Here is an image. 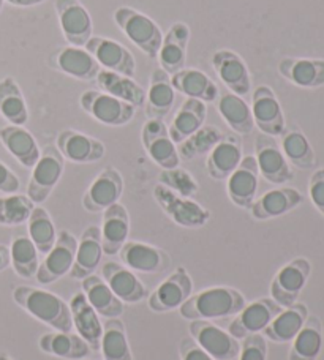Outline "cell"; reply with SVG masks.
I'll use <instances>...</instances> for the list:
<instances>
[{"label":"cell","mask_w":324,"mask_h":360,"mask_svg":"<svg viewBox=\"0 0 324 360\" xmlns=\"http://www.w3.org/2000/svg\"><path fill=\"white\" fill-rule=\"evenodd\" d=\"M57 149L63 158L73 163H95L105 157V146L101 141L76 130H63L57 136Z\"/></svg>","instance_id":"cell-22"},{"label":"cell","mask_w":324,"mask_h":360,"mask_svg":"<svg viewBox=\"0 0 324 360\" xmlns=\"http://www.w3.org/2000/svg\"><path fill=\"white\" fill-rule=\"evenodd\" d=\"M189 332L194 342L213 360H232L241 351L237 338L212 321H190Z\"/></svg>","instance_id":"cell-7"},{"label":"cell","mask_w":324,"mask_h":360,"mask_svg":"<svg viewBox=\"0 0 324 360\" xmlns=\"http://www.w3.org/2000/svg\"><path fill=\"white\" fill-rule=\"evenodd\" d=\"M65 158L56 146H46L40 153V158L32 168V176L27 185V198L34 204L46 201L51 193L59 184L63 174Z\"/></svg>","instance_id":"cell-4"},{"label":"cell","mask_w":324,"mask_h":360,"mask_svg":"<svg viewBox=\"0 0 324 360\" xmlns=\"http://www.w3.org/2000/svg\"><path fill=\"white\" fill-rule=\"evenodd\" d=\"M242 144L236 136H223L207 155V174L213 180H226L241 163Z\"/></svg>","instance_id":"cell-28"},{"label":"cell","mask_w":324,"mask_h":360,"mask_svg":"<svg viewBox=\"0 0 324 360\" xmlns=\"http://www.w3.org/2000/svg\"><path fill=\"white\" fill-rule=\"evenodd\" d=\"M27 229L30 240L34 242L38 253L46 256L57 239L56 226L48 210L43 207H34L27 220Z\"/></svg>","instance_id":"cell-44"},{"label":"cell","mask_w":324,"mask_h":360,"mask_svg":"<svg viewBox=\"0 0 324 360\" xmlns=\"http://www.w3.org/2000/svg\"><path fill=\"white\" fill-rule=\"evenodd\" d=\"M176 100V90L171 84V76L161 68H155L151 76V86L146 92L147 119L163 120L171 112Z\"/></svg>","instance_id":"cell-30"},{"label":"cell","mask_w":324,"mask_h":360,"mask_svg":"<svg viewBox=\"0 0 324 360\" xmlns=\"http://www.w3.org/2000/svg\"><path fill=\"white\" fill-rule=\"evenodd\" d=\"M282 307L272 297H261L245 305L228 326V332L237 340L251 333H261L268 324L280 313Z\"/></svg>","instance_id":"cell-12"},{"label":"cell","mask_w":324,"mask_h":360,"mask_svg":"<svg viewBox=\"0 0 324 360\" xmlns=\"http://www.w3.org/2000/svg\"><path fill=\"white\" fill-rule=\"evenodd\" d=\"M312 266L306 258H296L278 270L270 285V297L282 308L294 305L307 285Z\"/></svg>","instance_id":"cell-8"},{"label":"cell","mask_w":324,"mask_h":360,"mask_svg":"<svg viewBox=\"0 0 324 360\" xmlns=\"http://www.w3.org/2000/svg\"><path fill=\"white\" fill-rule=\"evenodd\" d=\"M154 198L165 214L182 228H203L211 218V212L203 205L194 202L190 198L176 195L160 184L154 188Z\"/></svg>","instance_id":"cell-5"},{"label":"cell","mask_w":324,"mask_h":360,"mask_svg":"<svg viewBox=\"0 0 324 360\" xmlns=\"http://www.w3.org/2000/svg\"><path fill=\"white\" fill-rule=\"evenodd\" d=\"M51 65L80 81H94L100 73V63L84 48L65 46L51 57Z\"/></svg>","instance_id":"cell-23"},{"label":"cell","mask_w":324,"mask_h":360,"mask_svg":"<svg viewBox=\"0 0 324 360\" xmlns=\"http://www.w3.org/2000/svg\"><path fill=\"white\" fill-rule=\"evenodd\" d=\"M101 278L124 304H138L147 297V289L132 270L114 261L101 266Z\"/></svg>","instance_id":"cell-21"},{"label":"cell","mask_w":324,"mask_h":360,"mask_svg":"<svg viewBox=\"0 0 324 360\" xmlns=\"http://www.w3.org/2000/svg\"><path fill=\"white\" fill-rule=\"evenodd\" d=\"M174 90L184 94L187 98H197L201 101H217L218 87L204 72L197 68H184L171 76Z\"/></svg>","instance_id":"cell-37"},{"label":"cell","mask_w":324,"mask_h":360,"mask_svg":"<svg viewBox=\"0 0 324 360\" xmlns=\"http://www.w3.org/2000/svg\"><path fill=\"white\" fill-rule=\"evenodd\" d=\"M282 152L289 163L299 169H312L316 165L315 152L304 133L293 130L283 134Z\"/></svg>","instance_id":"cell-45"},{"label":"cell","mask_w":324,"mask_h":360,"mask_svg":"<svg viewBox=\"0 0 324 360\" xmlns=\"http://www.w3.org/2000/svg\"><path fill=\"white\" fill-rule=\"evenodd\" d=\"M82 292L94 307V310L105 318H119L125 311V305L116 294L111 291L105 280L99 275H89L81 280Z\"/></svg>","instance_id":"cell-33"},{"label":"cell","mask_w":324,"mask_h":360,"mask_svg":"<svg viewBox=\"0 0 324 360\" xmlns=\"http://www.w3.org/2000/svg\"><path fill=\"white\" fill-rule=\"evenodd\" d=\"M0 115L10 125L23 127L29 120V109L18 82L6 76L0 81Z\"/></svg>","instance_id":"cell-41"},{"label":"cell","mask_w":324,"mask_h":360,"mask_svg":"<svg viewBox=\"0 0 324 360\" xmlns=\"http://www.w3.org/2000/svg\"><path fill=\"white\" fill-rule=\"evenodd\" d=\"M0 360H11V359L5 354H0Z\"/></svg>","instance_id":"cell-55"},{"label":"cell","mask_w":324,"mask_h":360,"mask_svg":"<svg viewBox=\"0 0 324 360\" xmlns=\"http://www.w3.org/2000/svg\"><path fill=\"white\" fill-rule=\"evenodd\" d=\"M207 115V106L204 101L197 98H187L179 111L174 115L170 128V136L174 144L184 143L187 138L197 133L204 125Z\"/></svg>","instance_id":"cell-35"},{"label":"cell","mask_w":324,"mask_h":360,"mask_svg":"<svg viewBox=\"0 0 324 360\" xmlns=\"http://www.w3.org/2000/svg\"><path fill=\"white\" fill-rule=\"evenodd\" d=\"M84 49L94 56V59L100 63V67L109 72L119 73L133 78L136 75V62L133 54L124 46L106 37H90Z\"/></svg>","instance_id":"cell-16"},{"label":"cell","mask_w":324,"mask_h":360,"mask_svg":"<svg viewBox=\"0 0 324 360\" xmlns=\"http://www.w3.org/2000/svg\"><path fill=\"white\" fill-rule=\"evenodd\" d=\"M259 169L254 155L242 157L236 171L226 179V191L231 202L241 209H249L256 199Z\"/></svg>","instance_id":"cell-20"},{"label":"cell","mask_w":324,"mask_h":360,"mask_svg":"<svg viewBox=\"0 0 324 360\" xmlns=\"http://www.w3.org/2000/svg\"><path fill=\"white\" fill-rule=\"evenodd\" d=\"M95 81L101 92L116 96V98H119L125 103H130V105L135 108L144 106L146 90L142 89L133 78H128V76L101 68Z\"/></svg>","instance_id":"cell-36"},{"label":"cell","mask_w":324,"mask_h":360,"mask_svg":"<svg viewBox=\"0 0 324 360\" xmlns=\"http://www.w3.org/2000/svg\"><path fill=\"white\" fill-rule=\"evenodd\" d=\"M218 112L228 124L232 131L237 134H250L254 131L255 124L251 117V109L242 96L226 92L217 98Z\"/></svg>","instance_id":"cell-39"},{"label":"cell","mask_w":324,"mask_h":360,"mask_svg":"<svg viewBox=\"0 0 324 360\" xmlns=\"http://www.w3.org/2000/svg\"><path fill=\"white\" fill-rule=\"evenodd\" d=\"M56 13L68 46L84 48L94 32L92 18L80 0H56Z\"/></svg>","instance_id":"cell-10"},{"label":"cell","mask_w":324,"mask_h":360,"mask_svg":"<svg viewBox=\"0 0 324 360\" xmlns=\"http://www.w3.org/2000/svg\"><path fill=\"white\" fill-rule=\"evenodd\" d=\"M100 234L103 253L109 256L118 255L130 234V217L125 205L116 202L103 212Z\"/></svg>","instance_id":"cell-27"},{"label":"cell","mask_w":324,"mask_h":360,"mask_svg":"<svg viewBox=\"0 0 324 360\" xmlns=\"http://www.w3.org/2000/svg\"><path fill=\"white\" fill-rule=\"evenodd\" d=\"M244 342L239 351V360H266L268 357V345L261 333H251L242 338Z\"/></svg>","instance_id":"cell-49"},{"label":"cell","mask_w":324,"mask_h":360,"mask_svg":"<svg viewBox=\"0 0 324 360\" xmlns=\"http://www.w3.org/2000/svg\"><path fill=\"white\" fill-rule=\"evenodd\" d=\"M278 73L285 79L302 89H318L324 86V60L287 57L278 63Z\"/></svg>","instance_id":"cell-31"},{"label":"cell","mask_w":324,"mask_h":360,"mask_svg":"<svg viewBox=\"0 0 324 360\" xmlns=\"http://www.w3.org/2000/svg\"><path fill=\"white\" fill-rule=\"evenodd\" d=\"M323 348V327L318 316H309L291 345L288 360H316Z\"/></svg>","instance_id":"cell-40"},{"label":"cell","mask_w":324,"mask_h":360,"mask_svg":"<svg viewBox=\"0 0 324 360\" xmlns=\"http://www.w3.org/2000/svg\"><path fill=\"white\" fill-rule=\"evenodd\" d=\"M251 117L258 130L268 136L277 138L285 133V115L280 103L269 86H259L251 94Z\"/></svg>","instance_id":"cell-11"},{"label":"cell","mask_w":324,"mask_h":360,"mask_svg":"<svg viewBox=\"0 0 324 360\" xmlns=\"http://www.w3.org/2000/svg\"><path fill=\"white\" fill-rule=\"evenodd\" d=\"M307 318L309 308L304 304H294L291 307L282 308L280 313L261 332V335L269 338L274 343L293 342V338L302 329Z\"/></svg>","instance_id":"cell-32"},{"label":"cell","mask_w":324,"mask_h":360,"mask_svg":"<svg viewBox=\"0 0 324 360\" xmlns=\"http://www.w3.org/2000/svg\"><path fill=\"white\" fill-rule=\"evenodd\" d=\"M118 255L124 266L135 272L160 274L171 266V258L165 250L142 242L127 240Z\"/></svg>","instance_id":"cell-19"},{"label":"cell","mask_w":324,"mask_h":360,"mask_svg":"<svg viewBox=\"0 0 324 360\" xmlns=\"http://www.w3.org/2000/svg\"><path fill=\"white\" fill-rule=\"evenodd\" d=\"M35 204L24 195L0 196V224L4 226H18L29 220Z\"/></svg>","instance_id":"cell-47"},{"label":"cell","mask_w":324,"mask_h":360,"mask_svg":"<svg viewBox=\"0 0 324 360\" xmlns=\"http://www.w3.org/2000/svg\"><path fill=\"white\" fill-rule=\"evenodd\" d=\"M103 247L101 234L99 226H89L84 231L80 242H77L76 256L73 267L70 270V276L75 280H82L92 275L101 261Z\"/></svg>","instance_id":"cell-29"},{"label":"cell","mask_w":324,"mask_h":360,"mask_svg":"<svg viewBox=\"0 0 324 360\" xmlns=\"http://www.w3.org/2000/svg\"><path fill=\"white\" fill-rule=\"evenodd\" d=\"M11 5H16V6H30V5H37V4H42L44 0H8Z\"/></svg>","instance_id":"cell-54"},{"label":"cell","mask_w":324,"mask_h":360,"mask_svg":"<svg viewBox=\"0 0 324 360\" xmlns=\"http://www.w3.org/2000/svg\"><path fill=\"white\" fill-rule=\"evenodd\" d=\"M38 346L46 354L67 360H82L90 352L89 345L80 335H73L71 332L44 333Z\"/></svg>","instance_id":"cell-38"},{"label":"cell","mask_w":324,"mask_h":360,"mask_svg":"<svg viewBox=\"0 0 324 360\" xmlns=\"http://www.w3.org/2000/svg\"><path fill=\"white\" fill-rule=\"evenodd\" d=\"M19 186H21V184H19V179L16 177L15 172L0 162V191L4 195H15V193H18Z\"/></svg>","instance_id":"cell-52"},{"label":"cell","mask_w":324,"mask_h":360,"mask_svg":"<svg viewBox=\"0 0 324 360\" xmlns=\"http://www.w3.org/2000/svg\"><path fill=\"white\" fill-rule=\"evenodd\" d=\"M190 40V29L184 22L173 24L170 30L163 35L161 48L158 51L160 68L170 76L184 70L187 60V46Z\"/></svg>","instance_id":"cell-24"},{"label":"cell","mask_w":324,"mask_h":360,"mask_svg":"<svg viewBox=\"0 0 324 360\" xmlns=\"http://www.w3.org/2000/svg\"><path fill=\"white\" fill-rule=\"evenodd\" d=\"M180 360H213L192 337L184 338L179 346Z\"/></svg>","instance_id":"cell-51"},{"label":"cell","mask_w":324,"mask_h":360,"mask_svg":"<svg viewBox=\"0 0 324 360\" xmlns=\"http://www.w3.org/2000/svg\"><path fill=\"white\" fill-rule=\"evenodd\" d=\"M212 67L220 81L230 89L231 94L245 96L250 94L251 78L247 63L239 54L230 49H218L212 54Z\"/></svg>","instance_id":"cell-18"},{"label":"cell","mask_w":324,"mask_h":360,"mask_svg":"<svg viewBox=\"0 0 324 360\" xmlns=\"http://www.w3.org/2000/svg\"><path fill=\"white\" fill-rule=\"evenodd\" d=\"M2 6H4V0H0V11H2Z\"/></svg>","instance_id":"cell-56"},{"label":"cell","mask_w":324,"mask_h":360,"mask_svg":"<svg viewBox=\"0 0 324 360\" xmlns=\"http://www.w3.org/2000/svg\"><path fill=\"white\" fill-rule=\"evenodd\" d=\"M100 351L105 360H133L125 326L122 324L119 318H106L103 323Z\"/></svg>","instance_id":"cell-42"},{"label":"cell","mask_w":324,"mask_h":360,"mask_svg":"<svg viewBox=\"0 0 324 360\" xmlns=\"http://www.w3.org/2000/svg\"><path fill=\"white\" fill-rule=\"evenodd\" d=\"M255 153L259 174L269 184L282 185L293 179L288 160L274 138L263 133L259 134L255 141Z\"/></svg>","instance_id":"cell-15"},{"label":"cell","mask_w":324,"mask_h":360,"mask_svg":"<svg viewBox=\"0 0 324 360\" xmlns=\"http://www.w3.org/2000/svg\"><path fill=\"white\" fill-rule=\"evenodd\" d=\"M81 108L103 125L120 127L133 119L136 108L101 90H86L80 98Z\"/></svg>","instance_id":"cell-6"},{"label":"cell","mask_w":324,"mask_h":360,"mask_svg":"<svg viewBox=\"0 0 324 360\" xmlns=\"http://www.w3.org/2000/svg\"><path fill=\"white\" fill-rule=\"evenodd\" d=\"M70 311L77 335L89 345L90 349H100V340L103 335V323L99 313L89 304L84 292H77L70 300Z\"/></svg>","instance_id":"cell-25"},{"label":"cell","mask_w":324,"mask_h":360,"mask_svg":"<svg viewBox=\"0 0 324 360\" xmlns=\"http://www.w3.org/2000/svg\"><path fill=\"white\" fill-rule=\"evenodd\" d=\"M122 193H124V179L120 172L116 168H105L84 195L82 207L90 214L105 212L113 204L119 202Z\"/></svg>","instance_id":"cell-17"},{"label":"cell","mask_w":324,"mask_h":360,"mask_svg":"<svg viewBox=\"0 0 324 360\" xmlns=\"http://www.w3.org/2000/svg\"><path fill=\"white\" fill-rule=\"evenodd\" d=\"M13 300L30 316L51 326L57 332H71L73 329L70 307L53 292L30 286H18L13 289Z\"/></svg>","instance_id":"cell-2"},{"label":"cell","mask_w":324,"mask_h":360,"mask_svg":"<svg viewBox=\"0 0 324 360\" xmlns=\"http://www.w3.org/2000/svg\"><path fill=\"white\" fill-rule=\"evenodd\" d=\"M304 201V198L296 188H274L266 191L264 195L255 199L249 207L251 217L255 220H269L288 214Z\"/></svg>","instance_id":"cell-26"},{"label":"cell","mask_w":324,"mask_h":360,"mask_svg":"<svg viewBox=\"0 0 324 360\" xmlns=\"http://www.w3.org/2000/svg\"><path fill=\"white\" fill-rule=\"evenodd\" d=\"M245 305L247 300L237 289L217 286L192 294L179 313L187 321H216L236 316Z\"/></svg>","instance_id":"cell-1"},{"label":"cell","mask_w":324,"mask_h":360,"mask_svg":"<svg viewBox=\"0 0 324 360\" xmlns=\"http://www.w3.org/2000/svg\"><path fill=\"white\" fill-rule=\"evenodd\" d=\"M158 180H160V185L166 186V188H170L171 191H174L176 195L182 198H193L199 190L197 180L192 177L190 172H187L185 169H180L179 166L173 169L161 171Z\"/></svg>","instance_id":"cell-48"},{"label":"cell","mask_w":324,"mask_h":360,"mask_svg":"<svg viewBox=\"0 0 324 360\" xmlns=\"http://www.w3.org/2000/svg\"><path fill=\"white\" fill-rule=\"evenodd\" d=\"M13 270L21 278H34L38 269V250L27 234H16L10 247Z\"/></svg>","instance_id":"cell-43"},{"label":"cell","mask_w":324,"mask_h":360,"mask_svg":"<svg viewBox=\"0 0 324 360\" xmlns=\"http://www.w3.org/2000/svg\"><path fill=\"white\" fill-rule=\"evenodd\" d=\"M113 19L128 40L136 44L142 53L154 59L158 56L161 41H163V32L154 19L130 6H119L114 11Z\"/></svg>","instance_id":"cell-3"},{"label":"cell","mask_w":324,"mask_h":360,"mask_svg":"<svg viewBox=\"0 0 324 360\" xmlns=\"http://www.w3.org/2000/svg\"><path fill=\"white\" fill-rule=\"evenodd\" d=\"M76 248V237L68 231H61L57 234L54 247L49 250L46 258L37 269V281L40 285H51V283L61 280L62 276L68 275L71 267H73Z\"/></svg>","instance_id":"cell-9"},{"label":"cell","mask_w":324,"mask_h":360,"mask_svg":"<svg viewBox=\"0 0 324 360\" xmlns=\"http://www.w3.org/2000/svg\"><path fill=\"white\" fill-rule=\"evenodd\" d=\"M0 143L24 168H34L40 158V149L32 133L24 127L8 125L0 128Z\"/></svg>","instance_id":"cell-34"},{"label":"cell","mask_w":324,"mask_h":360,"mask_svg":"<svg viewBox=\"0 0 324 360\" xmlns=\"http://www.w3.org/2000/svg\"><path fill=\"white\" fill-rule=\"evenodd\" d=\"M223 138V133L217 127H201L199 130L179 144V155L187 160H193L204 153H209L212 147Z\"/></svg>","instance_id":"cell-46"},{"label":"cell","mask_w":324,"mask_h":360,"mask_svg":"<svg viewBox=\"0 0 324 360\" xmlns=\"http://www.w3.org/2000/svg\"><path fill=\"white\" fill-rule=\"evenodd\" d=\"M141 139L147 155L161 169L177 168L180 162L177 147L173 143L170 131H168V127L163 124V120L149 119L144 127H142Z\"/></svg>","instance_id":"cell-13"},{"label":"cell","mask_w":324,"mask_h":360,"mask_svg":"<svg viewBox=\"0 0 324 360\" xmlns=\"http://www.w3.org/2000/svg\"><path fill=\"white\" fill-rule=\"evenodd\" d=\"M309 195L315 207L324 215V168L313 172L309 185Z\"/></svg>","instance_id":"cell-50"},{"label":"cell","mask_w":324,"mask_h":360,"mask_svg":"<svg viewBox=\"0 0 324 360\" xmlns=\"http://www.w3.org/2000/svg\"><path fill=\"white\" fill-rule=\"evenodd\" d=\"M193 292V281L184 267H177L149 295V307L155 313L179 310Z\"/></svg>","instance_id":"cell-14"},{"label":"cell","mask_w":324,"mask_h":360,"mask_svg":"<svg viewBox=\"0 0 324 360\" xmlns=\"http://www.w3.org/2000/svg\"><path fill=\"white\" fill-rule=\"evenodd\" d=\"M11 264L10 261V248L0 243V272H4L5 269H8Z\"/></svg>","instance_id":"cell-53"}]
</instances>
